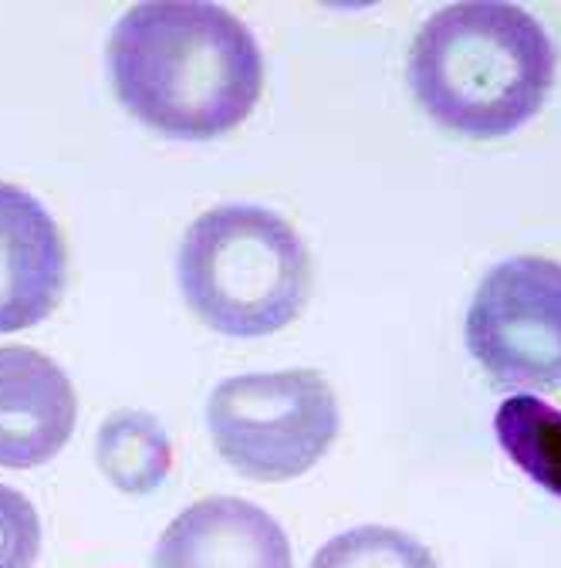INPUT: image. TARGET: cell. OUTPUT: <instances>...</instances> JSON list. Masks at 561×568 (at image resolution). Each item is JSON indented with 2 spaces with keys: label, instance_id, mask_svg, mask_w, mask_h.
I'll return each mask as SVG.
<instances>
[{
  "label": "cell",
  "instance_id": "277c9868",
  "mask_svg": "<svg viewBox=\"0 0 561 568\" xmlns=\"http://www.w3.org/2000/svg\"><path fill=\"white\" fill-rule=\"evenodd\" d=\"M217 454L244 477L292 480L312 470L338 437V403L315 369L224 379L206 403Z\"/></svg>",
  "mask_w": 561,
  "mask_h": 568
},
{
  "label": "cell",
  "instance_id": "30bf717a",
  "mask_svg": "<svg viewBox=\"0 0 561 568\" xmlns=\"http://www.w3.org/2000/svg\"><path fill=\"white\" fill-rule=\"evenodd\" d=\"M494 434L534 484L561 497V409L528 393L511 396L498 406Z\"/></svg>",
  "mask_w": 561,
  "mask_h": 568
},
{
  "label": "cell",
  "instance_id": "ba28073f",
  "mask_svg": "<svg viewBox=\"0 0 561 568\" xmlns=\"http://www.w3.org/2000/svg\"><path fill=\"white\" fill-rule=\"evenodd\" d=\"M153 568H292V545L264 508L217 494L170 521Z\"/></svg>",
  "mask_w": 561,
  "mask_h": 568
},
{
  "label": "cell",
  "instance_id": "3957f363",
  "mask_svg": "<svg viewBox=\"0 0 561 568\" xmlns=\"http://www.w3.org/2000/svg\"><path fill=\"white\" fill-rule=\"evenodd\" d=\"M180 288L190 312L214 332L257 338L292 325L312 292V257L280 213L224 203L186 227Z\"/></svg>",
  "mask_w": 561,
  "mask_h": 568
},
{
  "label": "cell",
  "instance_id": "5b68a950",
  "mask_svg": "<svg viewBox=\"0 0 561 568\" xmlns=\"http://www.w3.org/2000/svg\"><path fill=\"white\" fill-rule=\"evenodd\" d=\"M467 348L508 389H561V264L511 257L487 271L467 312Z\"/></svg>",
  "mask_w": 561,
  "mask_h": 568
},
{
  "label": "cell",
  "instance_id": "8fae6325",
  "mask_svg": "<svg viewBox=\"0 0 561 568\" xmlns=\"http://www.w3.org/2000/svg\"><path fill=\"white\" fill-rule=\"evenodd\" d=\"M312 568H437L430 548L406 531L366 525L318 548Z\"/></svg>",
  "mask_w": 561,
  "mask_h": 568
},
{
  "label": "cell",
  "instance_id": "7c38bea8",
  "mask_svg": "<svg viewBox=\"0 0 561 568\" xmlns=\"http://www.w3.org/2000/svg\"><path fill=\"white\" fill-rule=\"evenodd\" d=\"M41 551V521L28 497L0 484V568H34Z\"/></svg>",
  "mask_w": 561,
  "mask_h": 568
},
{
  "label": "cell",
  "instance_id": "52a82bcc",
  "mask_svg": "<svg viewBox=\"0 0 561 568\" xmlns=\"http://www.w3.org/2000/svg\"><path fill=\"white\" fill-rule=\"evenodd\" d=\"M79 396L64 369L31 345H0V467L48 464L75 434Z\"/></svg>",
  "mask_w": 561,
  "mask_h": 568
},
{
  "label": "cell",
  "instance_id": "6da1fadb",
  "mask_svg": "<svg viewBox=\"0 0 561 568\" xmlns=\"http://www.w3.org/2000/svg\"><path fill=\"white\" fill-rule=\"evenodd\" d=\"M105 64L129 115L173 139L237 129L264 89L257 38L210 0L132 4L109 34Z\"/></svg>",
  "mask_w": 561,
  "mask_h": 568
},
{
  "label": "cell",
  "instance_id": "9c48e42d",
  "mask_svg": "<svg viewBox=\"0 0 561 568\" xmlns=\"http://www.w3.org/2000/svg\"><path fill=\"white\" fill-rule=\"evenodd\" d=\"M95 460L122 494H153L173 470V447L153 413L115 409L99 426Z\"/></svg>",
  "mask_w": 561,
  "mask_h": 568
},
{
  "label": "cell",
  "instance_id": "7a4b0ae2",
  "mask_svg": "<svg viewBox=\"0 0 561 568\" xmlns=\"http://www.w3.org/2000/svg\"><path fill=\"white\" fill-rule=\"evenodd\" d=\"M554 44L518 4L470 0L437 11L412 38L406 79L427 115L470 139L524 125L554 82Z\"/></svg>",
  "mask_w": 561,
  "mask_h": 568
},
{
  "label": "cell",
  "instance_id": "8992f818",
  "mask_svg": "<svg viewBox=\"0 0 561 568\" xmlns=\"http://www.w3.org/2000/svg\"><path fill=\"white\" fill-rule=\"evenodd\" d=\"M68 281V251L51 210L0 180V335L48 318Z\"/></svg>",
  "mask_w": 561,
  "mask_h": 568
}]
</instances>
